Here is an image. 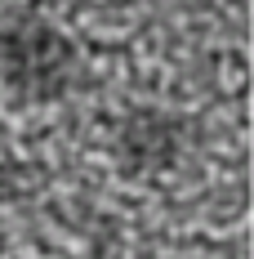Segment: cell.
<instances>
[{
	"mask_svg": "<svg viewBox=\"0 0 254 259\" xmlns=\"http://www.w3.org/2000/svg\"><path fill=\"white\" fill-rule=\"evenodd\" d=\"M192 148V121L165 112V107H134L121 116V125L112 134V156L121 165V175H170Z\"/></svg>",
	"mask_w": 254,
	"mask_h": 259,
	"instance_id": "2",
	"label": "cell"
},
{
	"mask_svg": "<svg viewBox=\"0 0 254 259\" xmlns=\"http://www.w3.org/2000/svg\"><path fill=\"white\" fill-rule=\"evenodd\" d=\"M31 188H36V179H31V170H27L23 161H0V206L27 197Z\"/></svg>",
	"mask_w": 254,
	"mask_h": 259,
	"instance_id": "3",
	"label": "cell"
},
{
	"mask_svg": "<svg viewBox=\"0 0 254 259\" xmlns=\"http://www.w3.org/2000/svg\"><path fill=\"white\" fill-rule=\"evenodd\" d=\"M80 72V50L40 14H18L0 27V80L23 103H58Z\"/></svg>",
	"mask_w": 254,
	"mask_h": 259,
	"instance_id": "1",
	"label": "cell"
}]
</instances>
